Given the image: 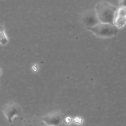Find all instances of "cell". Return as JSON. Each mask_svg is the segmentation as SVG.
<instances>
[{
	"label": "cell",
	"mask_w": 126,
	"mask_h": 126,
	"mask_svg": "<svg viewBox=\"0 0 126 126\" xmlns=\"http://www.w3.org/2000/svg\"><path fill=\"white\" fill-rule=\"evenodd\" d=\"M119 4L120 6L126 7V0H119Z\"/></svg>",
	"instance_id": "8fae6325"
},
{
	"label": "cell",
	"mask_w": 126,
	"mask_h": 126,
	"mask_svg": "<svg viewBox=\"0 0 126 126\" xmlns=\"http://www.w3.org/2000/svg\"><path fill=\"white\" fill-rule=\"evenodd\" d=\"M8 38L5 33L4 27L0 24V45L4 46L8 43Z\"/></svg>",
	"instance_id": "52a82bcc"
},
{
	"label": "cell",
	"mask_w": 126,
	"mask_h": 126,
	"mask_svg": "<svg viewBox=\"0 0 126 126\" xmlns=\"http://www.w3.org/2000/svg\"><path fill=\"white\" fill-rule=\"evenodd\" d=\"M116 16L126 17V7L120 6L117 9Z\"/></svg>",
	"instance_id": "9c48e42d"
},
{
	"label": "cell",
	"mask_w": 126,
	"mask_h": 126,
	"mask_svg": "<svg viewBox=\"0 0 126 126\" xmlns=\"http://www.w3.org/2000/svg\"><path fill=\"white\" fill-rule=\"evenodd\" d=\"M2 111L10 123H12L14 119L16 117H20L22 114L21 107L16 103L10 102L3 105Z\"/></svg>",
	"instance_id": "3957f363"
},
{
	"label": "cell",
	"mask_w": 126,
	"mask_h": 126,
	"mask_svg": "<svg viewBox=\"0 0 126 126\" xmlns=\"http://www.w3.org/2000/svg\"><path fill=\"white\" fill-rule=\"evenodd\" d=\"M11 126H23L22 118H20V117L15 118L12 123Z\"/></svg>",
	"instance_id": "30bf717a"
},
{
	"label": "cell",
	"mask_w": 126,
	"mask_h": 126,
	"mask_svg": "<svg viewBox=\"0 0 126 126\" xmlns=\"http://www.w3.org/2000/svg\"><path fill=\"white\" fill-rule=\"evenodd\" d=\"M81 21L87 28H91L100 23L95 9H89L85 11L82 14Z\"/></svg>",
	"instance_id": "277c9868"
},
{
	"label": "cell",
	"mask_w": 126,
	"mask_h": 126,
	"mask_svg": "<svg viewBox=\"0 0 126 126\" xmlns=\"http://www.w3.org/2000/svg\"><path fill=\"white\" fill-rule=\"evenodd\" d=\"M95 35L100 37H110L117 34L118 29L113 24L100 22L96 25L87 28Z\"/></svg>",
	"instance_id": "7a4b0ae2"
},
{
	"label": "cell",
	"mask_w": 126,
	"mask_h": 126,
	"mask_svg": "<svg viewBox=\"0 0 126 126\" xmlns=\"http://www.w3.org/2000/svg\"><path fill=\"white\" fill-rule=\"evenodd\" d=\"M113 24L118 29L124 27L126 24V17L116 16Z\"/></svg>",
	"instance_id": "ba28073f"
},
{
	"label": "cell",
	"mask_w": 126,
	"mask_h": 126,
	"mask_svg": "<svg viewBox=\"0 0 126 126\" xmlns=\"http://www.w3.org/2000/svg\"><path fill=\"white\" fill-rule=\"evenodd\" d=\"M22 120L23 126H47L41 118L36 116H26Z\"/></svg>",
	"instance_id": "8992f818"
},
{
	"label": "cell",
	"mask_w": 126,
	"mask_h": 126,
	"mask_svg": "<svg viewBox=\"0 0 126 126\" xmlns=\"http://www.w3.org/2000/svg\"><path fill=\"white\" fill-rule=\"evenodd\" d=\"M1 69H0V75H1Z\"/></svg>",
	"instance_id": "4fadbf2b"
},
{
	"label": "cell",
	"mask_w": 126,
	"mask_h": 126,
	"mask_svg": "<svg viewBox=\"0 0 126 126\" xmlns=\"http://www.w3.org/2000/svg\"><path fill=\"white\" fill-rule=\"evenodd\" d=\"M41 118L47 126H59L63 122V115L60 112L54 111Z\"/></svg>",
	"instance_id": "5b68a950"
},
{
	"label": "cell",
	"mask_w": 126,
	"mask_h": 126,
	"mask_svg": "<svg viewBox=\"0 0 126 126\" xmlns=\"http://www.w3.org/2000/svg\"><path fill=\"white\" fill-rule=\"evenodd\" d=\"M94 9L100 22L113 24L117 10L115 6L107 1H102L96 4Z\"/></svg>",
	"instance_id": "6da1fadb"
},
{
	"label": "cell",
	"mask_w": 126,
	"mask_h": 126,
	"mask_svg": "<svg viewBox=\"0 0 126 126\" xmlns=\"http://www.w3.org/2000/svg\"></svg>",
	"instance_id": "5bb4252c"
},
{
	"label": "cell",
	"mask_w": 126,
	"mask_h": 126,
	"mask_svg": "<svg viewBox=\"0 0 126 126\" xmlns=\"http://www.w3.org/2000/svg\"><path fill=\"white\" fill-rule=\"evenodd\" d=\"M32 69L34 70V71H36L38 69V66L36 64H34L32 66Z\"/></svg>",
	"instance_id": "7c38bea8"
}]
</instances>
